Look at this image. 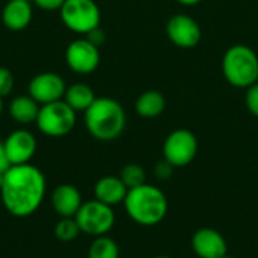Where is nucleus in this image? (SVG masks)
Instances as JSON below:
<instances>
[{"instance_id":"24","label":"nucleus","mask_w":258,"mask_h":258,"mask_svg":"<svg viewBox=\"0 0 258 258\" xmlns=\"http://www.w3.org/2000/svg\"><path fill=\"white\" fill-rule=\"evenodd\" d=\"M245 103H246L248 110L258 118V82L246 89Z\"/></svg>"},{"instance_id":"16","label":"nucleus","mask_w":258,"mask_h":258,"mask_svg":"<svg viewBox=\"0 0 258 258\" xmlns=\"http://www.w3.org/2000/svg\"><path fill=\"white\" fill-rule=\"evenodd\" d=\"M127 192H128V189L125 187L122 180L119 177H113V175L101 177L94 186L95 200H98L110 207L122 204Z\"/></svg>"},{"instance_id":"26","label":"nucleus","mask_w":258,"mask_h":258,"mask_svg":"<svg viewBox=\"0 0 258 258\" xmlns=\"http://www.w3.org/2000/svg\"><path fill=\"white\" fill-rule=\"evenodd\" d=\"M65 0H32L35 6L42 11H59Z\"/></svg>"},{"instance_id":"8","label":"nucleus","mask_w":258,"mask_h":258,"mask_svg":"<svg viewBox=\"0 0 258 258\" xmlns=\"http://www.w3.org/2000/svg\"><path fill=\"white\" fill-rule=\"evenodd\" d=\"M198 154V139L187 128H177L168 135L163 144V159L174 168H183Z\"/></svg>"},{"instance_id":"13","label":"nucleus","mask_w":258,"mask_h":258,"mask_svg":"<svg viewBox=\"0 0 258 258\" xmlns=\"http://www.w3.org/2000/svg\"><path fill=\"white\" fill-rule=\"evenodd\" d=\"M192 251L200 258H222L228 254V245L219 231L201 228L192 236Z\"/></svg>"},{"instance_id":"32","label":"nucleus","mask_w":258,"mask_h":258,"mask_svg":"<svg viewBox=\"0 0 258 258\" xmlns=\"http://www.w3.org/2000/svg\"><path fill=\"white\" fill-rule=\"evenodd\" d=\"M154 258H171V257H166V255H159V257H154Z\"/></svg>"},{"instance_id":"2","label":"nucleus","mask_w":258,"mask_h":258,"mask_svg":"<svg viewBox=\"0 0 258 258\" xmlns=\"http://www.w3.org/2000/svg\"><path fill=\"white\" fill-rule=\"evenodd\" d=\"M83 116L88 133L101 142L118 139L127 124L124 107L110 97H97L86 112H83Z\"/></svg>"},{"instance_id":"7","label":"nucleus","mask_w":258,"mask_h":258,"mask_svg":"<svg viewBox=\"0 0 258 258\" xmlns=\"http://www.w3.org/2000/svg\"><path fill=\"white\" fill-rule=\"evenodd\" d=\"M74 219L77 221L82 233L92 237H100L107 236V233L113 228L115 212L110 206L98 200H91L82 204Z\"/></svg>"},{"instance_id":"29","label":"nucleus","mask_w":258,"mask_h":258,"mask_svg":"<svg viewBox=\"0 0 258 258\" xmlns=\"http://www.w3.org/2000/svg\"><path fill=\"white\" fill-rule=\"evenodd\" d=\"M180 5H183V6H195V5H198L201 0H177Z\"/></svg>"},{"instance_id":"25","label":"nucleus","mask_w":258,"mask_h":258,"mask_svg":"<svg viewBox=\"0 0 258 258\" xmlns=\"http://www.w3.org/2000/svg\"><path fill=\"white\" fill-rule=\"evenodd\" d=\"M174 169L175 168L168 160L163 159V160H160V162L156 163V166H154V175H156V178H159L162 181H166V180H169L172 177Z\"/></svg>"},{"instance_id":"19","label":"nucleus","mask_w":258,"mask_h":258,"mask_svg":"<svg viewBox=\"0 0 258 258\" xmlns=\"http://www.w3.org/2000/svg\"><path fill=\"white\" fill-rule=\"evenodd\" d=\"M165 107H166L165 95L154 89L142 92L135 103V110L142 118H157L165 112Z\"/></svg>"},{"instance_id":"21","label":"nucleus","mask_w":258,"mask_h":258,"mask_svg":"<svg viewBox=\"0 0 258 258\" xmlns=\"http://www.w3.org/2000/svg\"><path fill=\"white\" fill-rule=\"evenodd\" d=\"M54 237L60 242H73L82 233L74 218H60L54 225Z\"/></svg>"},{"instance_id":"5","label":"nucleus","mask_w":258,"mask_h":258,"mask_svg":"<svg viewBox=\"0 0 258 258\" xmlns=\"http://www.w3.org/2000/svg\"><path fill=\"white\" fill-rule=\"evenodd\" d=\"M35 124L44 136L63 138L74 130L77 124V112H74L63 100L41 104Z\"/></svg>"},{"instance_id":"4","label":"nucleus","mask_w":258,"mask_h":258,"mask_svg":"<svg viewBox=\"0 0 258 258\" xmlns=\"http://www.w3.org/2000/svg\"><path fill=\"white\" fill-rule=\"evenodd\" d=\"M222 73L231 86L248 89L258 82L257 53L245 44L231 45L222 57Z\"/></svg>"},{"instance_id":"1","label":"nucleus","mask_w":258,"mask_h":258,"mask_svg":"<svg viewBox=\"0 0 258 258\" xmlns=\"http://www.w3.org/2000/svg\"><path fill=\"white\" fill-rule=\"evenodd\" d=\"M45 192L47 180L39 168L32 163L12 165L5 172L0 198L9 215L27 218L41 207Z\"/></svg>"},{"instance_id":"9","label":"nucleus","mask_w":258,"mask_h":258,"mask_svg":"<svg viewBox=\"0 0 258 258\" xmlns=\"http://www.w3.org/2000/svg\"><path fill=\"white\" fill-rule=\"evenodd\" d=\"M100 60L101 54L98 47L86 38H77L65 48V63L76 74L88 76L94 73L98 68Z\"/></svg>"},{"instance_id":"20","label":"nucleus","mask_w":258,"mask_h":258,"mask_svg":"<svg viewBox=\"0 0 258 258\" xmlns=\"http://www.w3.org/2000/svg\"><path fill=\"white\" fill-rule=\"evenodd\" d=\"M88 258H119V246L107 236L94 237L88 249Z\"/></svg>"},{"instance_id":"33","label":"nucleus","mask_w":258,"mask_h":258,"mask_svg":"<svg viewBox=\"0 0 258 258\" xmlns=\"http://www.w3.org/2000/svg\"><path fill=\"white\" fill-rule=\"evenodd\" d=\"M222 258H233V257H230V255H228V254H227V255H225V257H222Z\"/></svg>"},{"instance_id":"3","label":"nucleus","mask_w":258,"mask_h":258,"mask_svg":"<svg viewBox=\"0 0 258 258\" xmlns=\"http://www.w3.org/2000/svg\"><path fill=\"white\" fill-rule=\"evenodd\" d=\"M122 204L130 219L142 227H154L160 224L168 213L166 195L162 189L147 183L128 189Z\"/></svg>"},{"instance_id":"12","label":"nucleus","mask_w":258,"mask_h":258,"mask_svg":"<svg viewBox=\"0 0 258 258\" xmlns=\"http://www.w3.org/2000/svg\"><path fill=\"white\" fill-rule=\"evenodd\" d=\"M3 144H5V150H6L11 166L30 163L33 156L36 154V148H38L35 135L26 128L14 130L12 133H9L6 136Z\"/></svg>"},{"instance_id":"10","label":"nucleus","mask_w":258,"mask_h":258,"mask_svg":"<svg viewBox=\"0 0 258 258\" xmlns=\"http://www.w3.org/2000/svg\"><path fill=\"white\" fill-rule=\"evenodd\" d=\"M67 83L62 76L53 71H44L33 76L27 85V94L41 106L63 100Z\"/></svg>"},{"instance_id":"15","label":"nucleus","mask_w":258,"mask_h":258,"mask_svg":"<svg viewBox=\"0 0 258 258\" xmlns=\"http://www.w3.org/2000/svg\"><path fill=\"white\" fill-rule=\"evenodd\" d=\"M33 18V8L29 0H8L2 9V23L8 30H24Z\"/></svg>"},{"instance_id":"22","label":"nucleus","mask_w":258,"mask_h":258,"mask_svg":"<svg viewBox=\"0 0 258 258\" xmlns=\"http://www.w3.org/2000/svg\"><path fill=\"white\" fill-rule=\"evenodd\" d=\"M145 177H147L145 169L138 163H128L119 172V178L122 180L127 189H133L141 184H145Z\"/></svg>"},{"instance_id":"14","label":"nucleus","mask_w":258,"mask_h":258,"mask_svg":"<svg viewBox=\"0 0 258 258\" xmlns=\"http://www.w3.org/2000/svg\"><path fill=\"white\" fill-rule=\"evenodd\" d=\"M50 203L54 213L60 218H74L83 204L80 190L68 183L59 184L50 195Z\"/></svg>"},{"instance_id":"23","label":"nucleus","mask_w":258,"mask_h":258,"mask_svg":"<svg viewBox=\"0 0 258 258\" xmlns=\"http://www.w3.org/2000/svg\"><path fill=\"white\" fill-rule=\"evenodd\" d=\"M14 85L15 80L12 71L6 67H0V97H8L14 91Z\"/></svg>"},{"instance_id":"28","label":"nucleus","mask_w":258,"mask_h":258,"mask_svg":"<svg viewBox=\"0 0 258 258\" xmlns=\"http://www.w3.org/2000/svg\"><path fill=\"white\" fill-rule=\"evenodd\" d=\"M9 168H11V163H9V159H8L6 150H5V144H3V141H0V172H6Z\"/></svg>"},{"instance_id":"18","label":"nucleus","mask_w":258,"mask_h":258,"mask_svg":"<svg viewBox=\"0 0 258 258\" xmlns=\"http://www.w3.org/2000/svg\"><path fill=\"white\" fill-rule=\"evenodd\" d=\"M95 92L94 89L83 83V82H76L70 86H67L65 94H63V101L74 110V112H86V109L95 101Z\"/></svg>"},{"instance_id":"6","label":"nucleus","mask_w":258,"mask_h":258,"mask_svg":"<svg viewBox=\"0 0 258 258\" xmlns=\"http://www.w3.org/2000/svg\"><path fill=\"white\" fill-rule=\"evenodd\" d=\"M59 15L63 26L77 35H88L101 23V11L95 0H65Z\"/></svg>"},{"instance_id":"31","label":"nucleus","mask_w":258,"mask_h":258,"mask_svg":"<svg viewBox=\"0 0 258 258\" xmlns=\"http://www.w3.org/2000/svg\"><path fill=\"white\" fill-rule=\"evenodd\" d=\"M3 178H5V172H0V189L3 186Z\"/></svg>"},{"instance_id":"30","label":"nucleus","mask_w":258,"mask_h":258,"mask_svg":"<svg viewBox=\"0 0 258 258\" xmlns=\"http://www.w3.org/2000/svg\"><path fill=\"white\" fill-rule=\"evenodd\" d=\"M3 109H5V104H3V98L0 97V115L3 113Z\"/></svg>"},{"instance_id":"27","label":"nucleus","mask_w":258,"mask_h":258,"mask_svg":"<svg viewBox=\"0 0 258 258\" xmlns=\"http://www.w3.org/2000/svg\"><path fill=\"white\" fill-rule=\"evenodd\" d=\"M85 38H86L88 41H91L94 45L100 47V45H103L104 41H106V33H104V30L98 26V27H95L94 30H91L88 35H85Z\"/></svg>"},{"instance_id":"11","label":"nucleus","mask_w":258,"mask_h":258,"mask_svg":"<svg viewBox=\"0 0 258 258\" xmlns=\"http://www.w3.org/2000/svg\"><path fill=\"white\" fill-rule=\"evenodd\" d=\"M166 35L172 44L180 48H194L201 41V27L195 18L186 14H178L169 18Z\"/></svg>"},{"instance_id":"17","label":"nucleus","mask_w":258,"mask_h":258,"mask_svg":"<svg viewBox=\"0 0 258 258\" xmlns=\"http://www.w3.org/2000/svg\"><path fill=\"white\" fill-rule=\"evenodd\" d=\"M39 104L29 95H17L15 98L11 100L8 112L9 116L20 125H29L36 121L38 112H39Z\"/></svg>"}]
</instances>
